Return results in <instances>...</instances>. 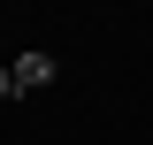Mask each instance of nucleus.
<instances>
[{"mask_svg": "<svg viewBox=\"0 0 153 145\" xmlns=\"http://www.w3.org/2000/svg\"><path fill=\"white\" fill-rule=\"evenodd\" d=\"M0 99H16V69H8V61H0Z\"/></svg>", "mask_w": 153, "mask_h": 145, "instance_id": "f03ea898", "label": "nucleus"}, {"mask_svg": "<svg viewBox=\"0 0 153 145\" xmlns=\"http://www.w3.org/2000/svg\"><path fill=\"white\" fill-rule=\"evenodd\" d=\"M8 69H16V92H46V84H54V69H61V61H54V54H16Z\"/></svg>", "mask_w": 153, "mask_h": 145, "instance_id": "f257e3e1", "label": "nucleus"}, {"mask_svg": "<svg viewBox=\"0 0 153 145\" xmlns=\"http://www.w3.org/2000/svg\"><path fill=\"white\" fill-rule=\"evenodd\" d=\"M146 8H153V0H146Z\"/></svg>", "mask_w": 153, "mask_h": 145, "instance_id": "7ed1b4c3", "label": "nucleus"}]
</instances>
